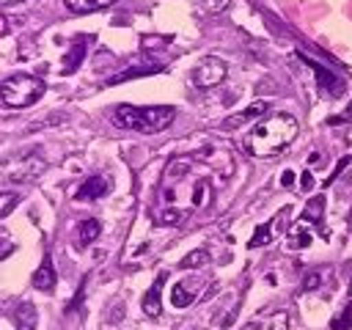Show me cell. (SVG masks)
<instances>
[{
    "label": "cell",
    "mask_w": 352,
    "mask_h": 330,
    "mask_svg": "<svg viewBox=\"0 0 352 330\" xmlns=\"http://www.w3.org/2000/svg\"><path fill=\"white\" fill-rule=\"evenodd\" d=\"M322 209H324V195H316V198H311V201L305 204V212H302L300 220H305V223H319V220H322Z\"/></svg>",
    "instance_id": "obj_13"
},
{
    "label": "cell",
    "mask_w": 352,
    "mask_h": 330,
    "mask_svg": "<svg viewBox=\"0 0 352 330\" xmlns=\"http://www.w3.org/2000/svg\"><path fill=\"white\" fill-rule=\"evenodd\" d=\"M267 110H270V102H267V99H258V102L248 104L239 116H231V118H228V126H236V124H242V121H258Z\"/></svg>",
    "instance_id": "obj_8"
},
{
    "label": "cell",
    "mask_w": 352,
    "mask_h": 330,
    "mask_svg": "<svg viewBox=\"0 0 352 330\" xmlns=\"http://www.w3.org/2000/svg\"><path fill=\"white\" fill-rule=\"evenodd\" d=\"M11 250H14V239H11V236H3V234H0V258H6V256H8Z\"/></svg>",
    "instance_id": "obj_24"
},
{
    "label": "cell",
    "mask_w": 352,
    "mask_h": 330,
    "mask_svg": "<svg viewBox=\"0 0 352 330\" xmlns=\"http://www.w3.org/2000/svg\"><path fill=\"white\" fill-rule=\"evenodd\" d=\"M44 170H47V162H44L38 154H28V157H22L19 162L8 165L6 176H8V182H14V184H30V182H36Z\"/></svg>",
    "instance_id": "obj_5"
},
{
    "label": "cell",
    "mask_w": 352,
    "mask_h": 330,
    "mask_svg": "<svg viewBox=\"0 0 352 330\" xmlns=\"http://www.w3.org/2000/svg\"><path fill=\"white\" fill-rule=\"evenodd\" d=\"M204 204H209V182L198 179L192 187V206H204Z\"/></svg>",
    "instance_id": "obj_17"
},
{
    "label": "cell",
    "mask_w": 352,
    "mask_h": 330,
    "mask_svg": "<svg viewBox=\"0 0 352 330\" xmlns=\"http://www.w3.org/2000/svg\"><path fill=\"white\" fill-rule=\"evenodd\" d=\"M192 300H195V294H192V292H190V289H187L184 283H176V286H173V294H170V302H173L176 308H187V305H190Z\"/></svg>",
    "instance_id": "obj_14"
},
{
    "label": "cell",
    "mask_w": 352,
    "mask_h": 330,
    "mask_svg": "<svg viewBox=\"0 0 352 330\" xmlns=\"http://www.w3.org/2000/svg\"><path fill=\"white\" fill-rule=\"evenodd\" d=\"M182 217H184V212L176 209V206H165V209L160 212V223H179Z\"/></svg>",
    "instance_id": "obj_21"
},
{
    "label": "cell",
    "mask_w": 352,
    "mask_h": 330,
    "mask_svg": "<svg viewBox=\"0 0 352 330\" xmlns=\"http://www.w3.org/2000/svg\"><path fill=\"white\" fill-rule=\"evenodd\" d=\"M206 258H209V256H206V250H192L190 256H184V258L179 261V267H182V270H190V267L206 264Z\"/></svg>",
    "instance_id": "obj_19"
},
{
    "label": "cell",
    "mask_w": 352,
    "mask_h": 330,
    "mask_svg": "<svg viewBox=\"0 0 352 330\" xmlns=\"http://www.w3.org/2000/svg\"><path fill=\"white\" fill-rule=\"evenodd\" d=\"M107 190H110V179H107V176H91V179L82 182V187L74 192V198H77V201H96V198H102Z\"/></svg>",
    "instance_id": "obj_6"
},
{
    "label": "cell",
    "mask_w": 352,
    "mask_h": 330,
    "mask_svg": "<svg viewBox=\"0 0 352 330\" xmlns=\"http://www.w3.org/2000/svg\"><path fill=\"white\" fill-rule=\"evenodd\" d=\"M47 91L41 77L33 74H11L8 80H3L0 85V99L11 107H28L36 99H41V94Z\"/></svg>",
    "instance_id": "obj_3"
},
{
    "label": "cell",
    "mask_w": 352,
    "mask_h": 330,
    "mask_svg": "<svg viewBox=\"0 0 352 330\" xmlns=\"http://www.w3.org/2000/svg\"><path fill=\"white\" fill-rule=\"evenodd\" d=\"M3 6H11V3H22V0H0Z\"/></svg>",
    "instance_id": "obj_30"
},
{
    "label": "cell",
    "mask_w": 352,
    "mask_h": 330,
    "mask_svg": "<svg viewBox=\"0 0 352 330\" xmlns=\"http://www.w3.org/2000/svg\"><path fill=\"white\" fill-rule=\"evenodd\" d=\"M349 292H352V283H349Z\"/></svg>",
    "instance_id": "obj_31"
},
{
    "label": "cell",
    "mask_w": 352,
    "mask_h": 330,
    "mask_svg": "<svg viewBox=\"0 0 352 330\" xmlns=\"http://www.w3.org/2000/svg\"><path fill=\"white\" fill-rule=\"evenodd\" d=\"M270 239H272V223H261V226L256 228V234L250 236L248 248H261V245H267Z\"/></svg>",
    "instance_id": "obj_15"
},
{
    "label": "cell",
    "mask_w": 352,
    "mask_h": 330,
    "mask_svg": "<svg viewBox=\"0 0 352 330\" xmlns=\"http://www.w3.org/2000/svg\"><path fill=\"white\" fill-rule=\"evenodd\" d=\"M322 283V275L319 272H308V278L302 280V289H316Z\"/></svg>",
    "instance_id": "obj_25"
},
{
    "label": "cell",
    "mask_w": 352,
    "mask_h": 330,
    "mask_svg": "<svg viewBox=\"0 0 352 330\" xmlns=\"http://www.w3.org/2000/svg\"><path fill=\"white\" fill-rule=\"evenodd\" d=\"M14 319H16V330H36V308H33V302H19Z\"/></svg>",
    "instance_id": "obj_12"
},
{
    "label": "cell",
    "mask_w": 352,
    "mask_h": 330,
    "mask_svg": "<svg viewBox=\"0 0 352 330\" xmlns=\"http://www.w3.org/2000/svg\"><path fill=\"white\" fill-rule=\"evenodd\" d=\"M280 182H283V184H286V187H289V184H292V182H294V173H292V170H286V173H283V176H280Z\"/></svg>",
    "instance_id": "obj_28"
},
{
    "label": "cell",
    "mask_w": 352,
    "mask_h": 330,
    "mask_svg": "<svg viewBox=\"0 0 352 330\" xmlns=\"http://www.w3.org/2000/svg\"><path fill=\"white\" fill-rule=\"evenodd\" d=\"M162 283H165V275H160L151 283V289L146 292V297H143V314L146 316H160L162 314V305H160V289H162Z\"/></svg>",
    "instance_id": "obj_7"
},
{
    "label": "cell",
    "mask_w": 352,
    "mask_h": 330,
    "mask_svg": "<svg viewBox=\"0 0 352 330\" xmlns=\"http://www.w3.org/2000/svg\"><path fill=\"white\" fill-rule=\"evenodd\" d=\"M176 118V110L170 104H151V107H135V104H118L113 113V124L121 129L135 132H162Z\"/></svg>",
    "instance_id": "obj_2"
},
{
    "label": "cell",
    "mask_w": 352,
    "mask_h": 330,
    "mask_svg": "<svg viewBox=\"0 0 352 330\" xmlns=\"http://www.w3.org/2000/svg\"><path fill=\"white\" fill-rule=\"evenodd\" d=\"M33 286L36 289H41V292H50L52 286H55V270H52V261H50V256L41 261V267L33 272Z\"/></svg>",
    "instance_id": "obj_10"
},
{
    "label": "cell",
    "mask_w": 352,
    "mask_h": 330,
    "mask_svg": "<svg viewBox=\"0 0 352 330\" xmlns=\"http://www.w3.org/2000/svg\"><path fill=\"white\" fill-rule=\"evenodd\" d=\"M16 201H19V195H16V192H6V195L0 192V217H3V214H8V212H11V206H16Z\"/></svg>",
    "instance_id": "obj_22"
},
{
    "label": "cell",
    "mask_w": 352,
    "mask_h": 330,
    "mask_svg": "<svg viewBox=\"0 0 352 330\" xmlns=\"http://www.w3.org/2000/svg\"><path fill=\"white\" fill-rule=\"evenodd\" d=\"M226 74H228L226 60H220L217 55H209V58H204V60L190 72V80H192L195 88H214V85H220V82L226 80Z\"/></svg>",
    "instance_id": "obj_4"
},
{
    "label": "cell",
    "mask_w": 352,
    "mask_h": 330,
    "mask_svg": "<svg viewBox=\"0 0 352 330\" xmlns=\"http://www.w3.org/2000/svg\"><path fill=\"white\" fill-rule=\"evenodd\" d=\"M228 3H231V0H206V6H209L212 11H223Z\"/></svg>",
    "instance_id": "obj_27"
},
{
    "label": "cell",
    "mask_w": 352,
    "mask_h": 330,
    "mask_svg": "<svg viewBox=\"0 0 352 330\" xmlns=\"http://www.w3.org/2000/svg\"><path fill=\"white\" fill-rule=\"evenodd\" d=\"M289 242H292L294 248H305V245L311 242V234L305 231V220H300L297 226H292V234H289Z\"/></svg>",
    "instance_id": "obj_16"
},
{
    "label": "cell",
    "mask_w": 352,
    "mask_h": 330,
    "mask_svg": "<svg viewBox=\"0 0 352 330\" xmlns=\"http://www.w3.org/2000/svg\"><path fill=\"white\" fill-rule=\"evenodd\" d=\"M82 50H85V41L80 38V41H77V47L69 52L72 58H66V66H63L66 72H72V69H77V66H80V60H82Z\"/></svg>",
    "instance_id": "obj_20"
},
{
    "label": "cell",
    "mask_w": 352,
    "mask_h": 330,
    "mask_svg": "<svg viewBox=\"0 0 352 330\" xmlns=\"http://www.w3.org/2000/svg\"><path fill=\"white\" fill-rule=\"evenodd\" d=\"M330 327L333 330H352V302L341 314H336V319L330 322Z\"/></svg>",
    "instance_id": "obj_18"
},
{
    "label": "cell",
    "mask_w": 352,
    "mask_h": 330,
    "mask_svg": "<svg viewBox=\"0 0 352 330\" xmlns=\"http://www.w3.org/2000/svg\"><path fill=\"white\" fill-rule=\"evenodd\" d=\"M270 330H289V314L278 311V314L270 319Z\"/></svg>",
    "instance_id": "obj_23"
},
{
    "label": "cell",
    "mask_w": 352,
    "mask_h": 330,
    "mask_svg": "<svg viewBox=\"0 0 352 330\" xmlns=\"http://www.w3.org/2000/svg\"><path fill=\"white\" fill-rule=\"evenodd\" d=\"M116 0H63V6L72 14H91V11H102L107 6H113Z\"/></svg>",
    "instance_id": "obj_11"
},
{
    "label": "cell",
    "mask_w": 352,
    "mask_h": 330,
    "mask_svg": "<svg viewBox=\"0 0 352 330\" xmlns=\"http://www.w3.org/2000/svg\"><path fill=\"white\" fill-rule=\"evenodd\" d=\"M300 187H302V190H314V176H311V170H305V173L300 176Z\"/></svg>",
    "instance_id": "obj_26"
},
{
    "label": "cell",
    "mask_w": 352,
    "mask_h": 330,
    "mask_svg": "<svg viewBox=\"0 0 352 330\" xmlns=\"http://www.w3.org/2000/svg\"><path fill=\"white\" fill-rule=\"evenodd\" d=\"M99 231H102V223H99V220H94V217L82 220V223L77 226V236H74L77 248H88V245L99 236Z\"/></svg>",
    "instance_id": "obj_9"
},
{
    "label": "cell",
    "mask_w": 352,
    "mask_h": 330,
    "mask_svg": "<svg viewBox=\"0 0 352 330\" xmlns=\"http://www.w3.org/2000/svg\"><path fill=\"white\" fill-rule=\"evenodd\" d=\"M344 118H352V104L346 107V113H344L341 118H330V124H338V121H344Z\"/></svg>",
    "instance_id": "obj_29"
},
{
    "label": "cell",
    "mask_w": 352,
    "mask_h": 330,
    "mask_svg": "<svg viewBox=\"0 0 352 330\" xmlns=\"http://www.w3.org/2000/svg\"><path fill=\"white\" fill-rule=\"evenodd\" d=\"M297 118L286 113H275L270 118H258V124L245 135L242 146L250 157H275L297 138Z\"/></svg>",
    "instance_id": "obj_1"
}]
</instances>
